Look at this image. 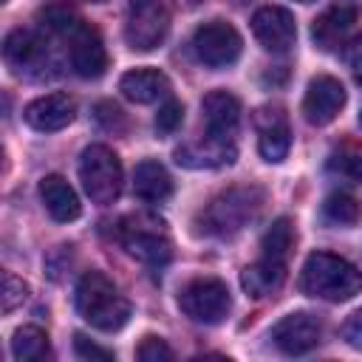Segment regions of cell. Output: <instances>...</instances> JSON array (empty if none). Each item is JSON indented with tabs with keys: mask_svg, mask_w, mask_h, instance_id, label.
Masks as SVG:
<instances>
[{
	"mask_svg": "<svg viewBox=\"0 0 362 362\" xmlns=\"http://www.w3.org/2000/svg\"><path fill=\"white\" fill-rule=\"evenodd\" d=\"M300 291L328 303H345L362 291V274L354 263L331 252H311L300 272Z\"/></svg>",
	"mask_w": 362,
	"mask_h": 362,
	"instance_id": "1",
	"label": "cell"
},
{
	"mask_svg": "<svg viewBox=\"0 0 362 362\" xmlns=\"http://www.w3.org/2000/svg\"><path fill=\"white\" fill-rule=\"evenodd\" d=\"M263 209V189L257 187H232L212 198L195 218V232L209 238H229L249 226Z\"/></svg>",
	"mask_w": 362,
	"mask_h": 362,
	"instance_id": "2",
	"label": "cell"
},
{
	"mask_svg": "<svg viewBox=\"0 0 362 362\" xmlns=\"http://www.w3.org/2000/svg\"><path fill=\"white\" fill-rule=\"evenodd\" d=\"M76 311L79 317L105 334H113L127 325L130 303L119 294V288L102 272H85L76 283Z\"/></svg>",
	"mask_w": 362,
	"mask_h": 362,
	"instance_id": "3",
	"label": "cell"
},
{
	"mask_svg": "<svg viewBox=\"0 0 362 362\" xmlns=\"http://www.w3.org/2000/svg\"><path fill=\"white\" fill-rule=\"evenodd\" d=\"M79 181H82L85 195L93 204H102V206L113 204L122 195V184H124L119 156L107 144L85 147L79 156Z\"/></svg>",
	"mask_w": 362,
	"mask_h": 362,
	"instance_id": "4",
	"label": "cell"
},
{
	"mask_svg": "<svg viewBox=\"0 0 362 362\" xmlns=\"http://www.w3.org/2000/svg\"><path fill=\"white\" fill-rule=\"evenodd\" d=\"M116 238L136 260H141L153 269H161L173 257V243L164 232V223L150 215H130V218L119 221Z\"/></svg>",
	"mask_w": 362,
	"mask_h": 362,
	"instance_id": "5",
	"label": "cell"
},
{
	"mask_svg": "<svg viewBox=\"0 0 362 362\" xmlns=\"http://www.w3.org/2000/svg\"><path fill=\"white\" fill-rule=\"evenodd\" d=\"M178 308L192 322L218 325L232 308V294H229L226 283H221L215 277H198V280H189L178 291Z\"/></svg>",
	"mask_w": 362,
	"mask_h": 362,
	"instance_id": "6",
	"label": "cell"
},
{
	"mask_svg": "<svg viewBox=\"0 0 362 362\" xmlns=\"http://www.w3.org/2000/svg\"><path fill=\"white\" fill-rule=\"evenodd\" d=\"M170 31V11L161 0H130L124 40L133 51H156Z\"/></svg>",
	"mask_w": 362,
	"mask_h": 362,
	"instance_id": "7",
	"label": "cell"
},
{
	"mask_svg": "<svg viewBox=\"0 0 362 362\" xmlns=\"http://www.w3.org/2000/svg\"><path fill=\"white\" fill-rule=\"evenodd\" d=\"M243 40L238 34V28L226 20H209L204 25L195 28L192 34V51L198 57V62H204L206 68H226L240 57Z\"/></svg>",
	"mask_w": 362,
	"mask_h": 362,
	"instance_id": "8",
	"label": "cell"
},
{
	"mask_svg": "<svg viewBox=\"0 0 362 362\" xmlns=\"http://www.w3.org/2000/svg\"><path fill=\"white\" fill-rule=\"evenodd\" d=\"M3 59L11 68V74L25 79H42L45 68H51L48 42L28 28H14L3 42Z\"/></svg>",
	"mask_w": 362,
	"mask_h": 362,
	"instance_id": "9",
	"label": "cell"
},
{
	"mask_svg": "<svg viewBox=\"0 0 362 362\" xmlns=\"http://www.w3.org/2000/svg\"><path fill=\"white\" fill-rule=\"evenodd\" d=\"M68 57H71V68L82 79H99L107 68V51L99 31L82 20H76L68 28Z\"/></svg>",
	"mask_w": 362,
	"mask_h": 362,
	"instance_id": "10",
	"label": "cell"
},
{
	"mask_svg": "<svg viewBox=\"0 0 362 362\" xmlns=\"http://www.w3.org/2000/svg\"><path fill=\"white\" fill-rule=\"evenodd\" d=\"M272 342L288 354V356H303L308 351H314L320 345V337H322V325L314 314L308 311H294V314H286L280 322H274L272 328Z\"/></svg>",
	"mask_w": 362,
	"mask_h": 362,
	"instance_id": "11",
	"label": "cell"
},
{
	"mask_svg": "<svg viewBox=\"0 0 362 362\" xmlns=\"http://www.w3.org/2000/svg\"><path fill=\"white\" fill-rule=\"evenodd\" d=\"M252 34L266 51H288L297 40V23L288 8L280 6H263L252 14Z\"/></svg>",
	"mask_w": 362,
	"mask_h": 362,
	"instance_id": "12",
	"label": "cell"
},
{
	"mask_svg": "<svg viewBox=\"0 0 362 362\" xmlns=\"http://www.w3.org/2000/svg\"><path fill=\"white\" fill-rule=\"evenodd\" d=\"M345 107V88L334 76H314L303 96V116L308 124H328L337 119V113Z\"/></svg>",
	"mask_w": 362,
	"mask_h": 362,
	"instance_id": "13",
	"label": "cell"
},
{
	"mask_svg": "<svg viewBox=\"0 0 362 362\" xmlns=\"http://www.w3.org/2000/svg\"><path fill=\"white\" fill-rule=\"evenodd\" d=\"M74 116H76V102L68 93H45V96H37L23 110L25 124L31 130H37V133L62 130V127H68L74 122Z\"/></svg>",
	"mask_w": 362,
	"mask_h": 362,
	"instance_id": "14",
	"label": "cell"
},
{
	"mask_svg": "<svg viewBox=\"0 0 362 362\" xmlns=\"http://www.w3.org/2000/svg\"><path fill=\"white\" fill-rule=\"evenodd\" d=\"M255 127H257V150L266 161L277 164L288 156L291 147V130H288V119L283 113V107H260L255 113Z\"/></svg>",
	"mask_w": 362,
	"mask_h": 362,
	"instance_id": "15",
	"label": "cell"
},
{
	"mask_svg": "<svg viewBox=\"0 0 362 362\" xmlns=\"http://www.w3.org/2000/svg\"><path fill=\"white\" fill-rule=\"evenodd\" d=\"M356 6L354 3H334L317 20L311 23V40L320 51H337L348 42V34L356 23Z\"/></svg>",
	"mask_w": 362,
	"mask_h": 362,
	"instance_id": "16",
	"label": "cell"
},
{
	"mask_svg": "<svg viewBox=\"0 0 362 362\" xmlns=\"http://www.w3.org/2000/svg\"><path fill=\"white\" fill-rule=\"evenodd\" d=\"M206 136L218 141H235L238 124H240V102L226 90H212L201 102Z\"/></svg>",
	"mask_w": 362,
	"mask_h": 362,
	"instance_id": "17",
	"label": "cell"
},
{
	"mask_svg": "<svg viewBox=\"0 0 362 362\" xmlns=\"http://www.w3.org/2000/svg\"><path fill=\"white\" fill-rule=\"evenodd\" d=\"M40 198H42L48 215H51L57 223L76 221L79 212H82V204H79L74 187H71L62 175H57V173H51V175H45V178L40 181Z\"/></svg>",
	"mask_w": 362,
	"mask_h": 362,
	"instance_id": "18",
	"label": "cell"
},
{
	"mask_svg": "<svg viewBox=\"0 0 362 362\" xmlns=\"http://www.w3.org/2000/svg\"><path fill=\"white\" fill-rule=\"evenodd\" d=\"M119 90L124 99H130L136 105H150L170 93V79L156 68H133V71L122 74Z\"/></svg>",
	"mask_w": 362,
	"mask_h": 362,
	"instance_id": "19",
	"label": "cell"
},
{
	"mask_svg": "<svg viewBox=\"0 0 362 362\" xmlns=\"http://www.w3.org/2000/svg\"><path fill=\"white\" fill-rule=\"evenodd\" d=\"M235 156H238L235 141H218L209 136L175 150V161L181 167H223V164H232Z\"/></svg>",
	"mask_w": 362,
	"mask_h": 362,
	"instance_id": "20",
	"label": "cell"
},
{
	"mask_svg": "<svg viewBox=\"0 0 362 362\" xmlns=\"http://www.w3.org/2000/svg\"><path fill=\"white\" fill-rule=\"evenodd\" d=\"M133 192L136 198L147 201V204H161L173 195V178L170 173L164 170V164L147 158L141 164H136V173H133Z\"/></svg>",
	"mask_w": 362,
	"mask_h": 362,
	"instance_id": "21",
	"label": "cell"
},
{
	"mask_svg": "<svg viewBox=\"0 0 362 362\" xmlns=\"http://www.w3.org/2000/svg\"><path fill=\"white\" fill-rule=\"evenodd\" d=\"M283 280H286V266H280V263H272V260H266V257H260L257 263H252V266H246L243 272H240V286H243V291L249 294V297H269L272 291H277L280 286H283Z\"/></svg>",
	"mask_w": 362,
	"mask_h": 362,
	"instance_id": "22",
	"label": "cell"
},
{
	"mask_svg": "<svg viewBox=\"0 0 362 362\" xmlns=\"http://www.w3.org/2000/svg\"><path fill=\"white\" fill-rule=\"evenodd\" d=\"M291 249H294V226H291L288 218H277L260 240V257H266L272 263H280V266H288Z\"/></svg>",
	"mask_w": 362,
	"mask_h": 362,
	"instance_id": "23",
	"label": "cell"
},
{
	"mask_svg": "<svg viewBox=\"0 0 362 362\" xmlns=\"http://www.w3.org/2000/svg\"><path fill=\"white\" fill-rule=\"evenodd\" d=\"M11 354L14 359L20 362H40L51 354V345H48V334L37 325H23L14 331L11 337Z\"/></svg>",
	"mask_w": 362,
	"mask_h": 362,
	"instance_id": "24",
	"label": "cell"
},
{
	"mask_svg": "<svg viewBox=\"0 0 362 362\" xmlns=\"http://www.w3.org/2000/svg\"><path fill=\"white\" fill-rule=\"evenodd\" d=\"M322 218L334 226H354L362 218V204L348 192H331L322 201Z\"/></svg>",
	"mask_w": 362,
	"mask_h": 362,
	"instance_id": "25",
	"label": "cell"
},
{
	"mask_svg": "<svg viewBox=\"0 0 362 362\" xmlns=\"http://www.w3.org/2000/svg\"><path fill=\"white\" fill-rule=\"evenodd\" d=\"M93 119H96V124H99L102 130H107V133H119V130L127 127L122 107L113 105V102H99V105L93 107Z\"/></svg>",
	"mask_w": 362,
	"mask_h": 362,
	"instance_id": "26",
	"label": "cell"
},
{
	"mask_svg": "<svg viewBox=\"0 0 362 362\" xmlns=\"http://www.w3.org/2000/svg\"><path fill=\"white\" fill-rule=\"evenodd\" d=\"M181 122H184V107H181V102H175V99H167V102L158 107V113H156V130L164 133V136L175 133V130L181 127Z\"/></svg>",
	"mask_w": 362,
	"mask_h": 362,
	"instance_id": "27",
	"label": "cell"
},
{
	"mask_svg": "<svg viewBox=\"0 0 362 362\" xmlns=\"http://www.w3.org/2000/svg\"><path fill=\"white\" fill-rule=\"evenodd\" d=\"M3 311L8 314V311H14L17 305H23V300L28 297V286L17 277V274H11V272H3Z\"/></svg>",
	"mask_w": 362,
	"mask_h": 362,
	"instance_id": "28",
	"label": "cell"
},
{
	"mask_svg": "<svg viewBox=\"0 0 362 362\" xmlns=\"http://www.w3.org/2000/svg\"><path fill=\"white\" fill-rule=\"evenodd\" d=\"M328 170L342 175V178H348V181H354V184H362V156L359 153H339V156H334Z\"/></svg>",
	"mask_w": 362,
	"mask_h": 362,
	"instance_id": "29",
	"label": "cell"
},
{
	"mask_svg": "<svg viewBox=\"0 0 362 362\" xmlns=\"http://www.w3.org/2000/svg\"><path fill=\"white\" fill-rule=\"evenodd\" d=\"M136 356L141 362H170L173 359V348L161 339V337H144L136 348Z\"/></svg>",
	"mask_w": 362,
	"mask_h": 362,
	"instance_id": "30",
	"label": "cell"
},
{
	"mask_svg": "<svg viewBox=\"0 0 362 362\" xmlns=\"http://www.w3.org/2000/svg\"><path fill=\"white\" fill-rule=\"evenodd\" d=\"M74 351L79 359H113V351L99 348L96 342H90L85 334H74Z\"/></svg>",
	"mask_w": 362,
	"mask_h": 362,
	"instance_id": "31",
	"label": "cell"
},
{
	"mask_svg": "<svg viewBox=\"0 0 362 362\" xmlns=\"http://www.w3.org/2000/svg\"><path fill=\"white\" fill-rule=\"evenodd\" d=\"M342 339L351 348L362 351V308H356L354 314H348V320L342 322Z\"/></svg>",
	"mask_w": 362,
	"mask_h": 362,
	"instance_id": "32",
	"label": "cell"
},
{
	"mask_svg": "<svg viewBox=\"0 0 362 362\" xmlns=\"http://www.w3.org/2000/svg\"><path fill=\"white\" fill-rule=\"evenodd\" d=\"M345 62H348L354 79L362 82V34H356L354 40L345 42Z\"/></svg>",
	"mask_w": 362,
	"mask_h": 362,
	"instance_id": "33",
	"label": "cell"
},
{
	"mask_svg": "<svg viewBox=\"0 0 362 362\" xmlns=\"http://www.w3.org/2000/svg\"><path fill=\"white\" fill-rule=\"evenodd\" d=\"M297 3H314V0H297Z\"/></svg>",
	"mask_w": 362,
	"mask_h": 362,
	"instance_id": "34",
	"label": "cell"
},
{
	"mask_svg": "<svg viewBox=\"0 0 362 362\" xmlns=\"http://www.w3.org/2000/svg\"><path fill=\"white\" fill-rule=\"evenodd\" d=\"M96 3H107V0H96Z\"/></svg>",
	"mask_w": 362,
	"mask_h": 362,
	"instance_id": "35",
	"label": "cell"
},
{
	"mask_svg": "<svg viewBox=\"0 0 362 362\" xmlns=\"http://www.w3.org/2000/svg\"><path fill=\"white\" fill-rule=\"evenodd\" d=\"M359 124H362V113H359Z\"/></svg>",
	"mask_w": 362,
	"mask_h": 362,
	"instance_id": "36",
	"label": "cell"
}]
</instances>
